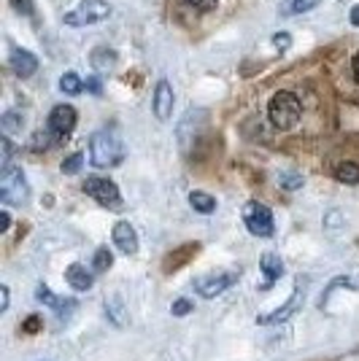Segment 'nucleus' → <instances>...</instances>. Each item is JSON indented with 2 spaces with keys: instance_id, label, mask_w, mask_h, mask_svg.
Instances as JSON below:
<instances>
[{
  "instance_id": "1",
  "label": "nucleus",
  "mask_w": 359,
  "mask_h": 361,
  "mask_svg": "<svg viewBox=\"0 0 359 361\" xmlns=\"http://www.w3.org/2000/svg\"><path fill=\"white\" fill-rule=\"evenodd\" d=\"M268 116L276 130H295L298 121L302 119V103L295 92H276L268 103Z\"/></svg>"
},
{
  "instance_id": "2",
  "label": "nucleus",
  "mask_w": 359,
  "mask_h": 361,
  "mask_svg": "<svg viewBox=\"0 0 359 361\" xmlns=\"http://www.w3.org/2000/svg\"><path fill=\"white\" fill-rule=\"evenodd\" d=\"M124 149H122V140L111 130H100L95 133L90 140V162L95 167H114L122 162Z\"/></svg>"
},
{
  "instance_id": "3",
  "label": "nucleus",
  "mask_w": 359,
  "mask_h": 361,
  "mask_svg": "<svg viewBox=\"0 0 359 361\" xmlns=\"http://www.w3.org/2000/svg\"><path fill=\"white\" fill-rule=\"evenodd\" d=\"M30 197V189H28V180H25V173L22 167H3V176H0V200L6 205H22L28 202Z\"/></svg>"
},
{
  "instance_id": "4",
  "label": "nucleus",
  "mask_w": 359,
  "mask_h": 361,
  "mask_svg": "<svg viewBox=\"0 0 359 361\" xmlns=\"http://www.w3.org/2000/svg\"><path fill=\"white\" fill-rule=\"evenodd\" d=\"M111 16V3L105 0H81L71 14H65V25L71 27H84V25H95Z\"/></svg>"
},
{
  "instance_id": "5",
  "label": "nucleus",
  "mask_w": 359,
  "mask_h": 361,
  "mask_svg": "<svg viewBox=\"0 0 359 361\" xmlns=\"http://www.w3.org/2000/svg\"><path fill=\"white\" fill-rule=\"evenodd\" d=\"M243 224L246 229L257 235V238H270L276 232V221H273V213H270L268 205L262 202H249L243 208Z\"/></svg>"
},
{
  "instance_id": "6",
  "label": "nucleus",
  "mask_w": 359,
  "mask_h": 361,
  "mask_svg": "<svg viewBox=\"0 0 359 361\" xmlns=\"http://www.w3.org/2000/svg\"><path fill=\"white\" fill-rule=\"evenodd\" d=\"M84 192L92 200H98L103 208H111V211H119L122 208V195L114 180L100 178V176H90V178L84 180Z\"/></svg>"
},
{
  "instance_id": "7",
  "label": "nucleus",
  "mask_w": 359,
  "mask_h": 361,
  "mask_svg": "<svg viewBox=\"0 0 359 361\" xmlns=\"http://www.w3.org/2000/svg\"><path fill=\"white\" fill-rule=\"evenodd\" d=\"M235 281H238V272H208V275L195 278V291L206 300H213L222 291H227Z\"/></svg>"
},
{
  "instance_id": "8",
  "label": "nucleus",
  "mask_w": 359,
  "mask_h": 361,
  "mask_svg": "<svg viewBox=\"0 0 359 361\" xmlns=\"http://www.w3.org/2000/svg\"><path fill=\"white\" fill-rule=\"evenodd\" d=\"M76 127V108L73 106H54L49 114V133L54 137H68Z\"/></svg>"
},
{
  "instance_id": "9",
  "label": "nucleus",
  "mask_w": 359,
  "mask_h": 361,
  "mask_svg": "<svg viewBox=\"0 0 359 361\" xmlns=\"http://www.w3.org/2000/svg\"><path fill=\"white\" fill-rule=\"evenodd\" d=\"M151 108H154V116L160 121L170 119V114H173V87L167 84V81H157V87H154V97H151Z\"/></svg>"
},
{
  "instance_id": "10",
  "label": "nucleus",
  "mask_w": 359,
  "mask_h": 361,
  "mask_svg": "<svg viewBox=\"0 0 359 361\" xmlns=\"http://www.w3.org/2000/svg\"><path fill=\"white\" fill-rule=\"evenodd\" d=\"M114 245L127 256H133L138 251V232L130 221H117L114 224Z\"/></svg>"
},
{
  "instance_id": "11",
  "label": "nucleus",
  "mask_w": 359,
  "mask_h": 361,
  "mask_svg": "<svg viewBox=\"0 0 359 361\" xmlns=\"http://www.w3.org/2000/svg\"><path fill=\"white\" fill-rule=\"evenodd\" d=\"M8 68H11L19 78H30V75L38 71V60H35V54L28 51V49H14L11 57H8Z\"/></svg>"
},
{
  "instance_id": "12",
  "label": "nucleus",
  "mask_w": 359,
  "mask_h": 361,
  "mask_svg": "<svg viewBox=\"0 0 359 361\" xmlns=\"http://www.w3.org/2000/svg\"><path fill=\"white\" fill-rule=\"evenodd\" d=\"M302 300H305V291L298 286L295 288V294L289 297V302H286L284 307H278V310H276V313H270V316H259L257 321H259V324H281V321H286V318L298 310L300 305H302Z\"/></svg>"
},
{
  "instance_id": "13",
  "label": "nucleus",
  "mask_w": 359,
  "mask_h": 361,
  "mask_svg": "<svg viewBox=\"0 0 359 361\" xmlns=\"http://www.w3.org/2000/svg\"><path fill=\"white\" fill-rule=\"evenodd\" d=\"M65 281L71 283V286L76 288V291H87V288H92V272L84 267V264H71L68 270H65Z\"/></svg>"
},
{
  "instance_id": "14",
  "label": "nucleus",
  "mask_w": 359,
  "mask_h": 361,
  "mask_svg": "<svg viewBox=\"0 0 359 361\" xmlns=\"http://www.w3.org/2000/svg\"><path fill=\"white\" fill-rule=\"evenodd\" d=\"M90 62L98 73H108V71H114V68H117V51L100 46V49H95V51H92Z\"/></svg>"
},
{
  "instance_id": "15",
  "label": "nucleus",
  "mask_w": 359,
  "mask_h": 361,
  "mask_svg": "<svg viewBox=\"0 0 359 361\" xmlns=\"http://www.w3.org/2000/svg\"><path fill=\"white\" fill-rule=\"evenodd\" d=\"M259 267H262L265 278H268V283H265V286L276 283V281L284 275V262H281V256H276V254H265V256H262V259H259Z\"/></svg>"
},
{
  "instance_id": "16",
  "label": "nucleus",
  "mask_w": 359,
  "mask_h": 361,
  "mask_svg": "<svg viewBox=\"0 0 359 361\" xmlns=\"http://www.w3.org/2000/svg\"><path fill=\"white\" fill-rule=\"evenodd\" d=\"M197 254V243H187L181 251H176V254H170L167 259H165V270L170 272V270H179L184 262H189L192 256Z\"/></svg>"
},
{
  "instance_id": "17",
  "label": "nucleus",
  "mask_w": 359,
  "mask_h": 361,
  "mask_svg": "<svg viewBox=\"0 0 359 361\" xmlns=\"http://www.w3.org/2000/svg\"><path fill=\"white\" fill-rule=\"evenodd\" d=\"M332 176H335V180H341V183L354 186V183H359V165H354V162H341V165H335Z\"/></svg>"
},
{
  "instance_id": "18",
  "label": "nucleus",
  "mask_w": 359,
  "mask_h": 361,
  "mask_svg": "<svg viewBox=\"0 0 359 361\" xmlns=\"http://www.w3.org/2000/svg\"><path fill=\"white\" fill-rule=\"evenodd\" d=\"M189 205H192L197 213H206V216L216 211V200H213L208 192H192V195H189Z\"/></svg>"
},
{
  "instance_id": "19",
  "label": "nucleus",
  "mask_w": 359,
  "mask_h": 361,
  "mask_svg": "<svg viewBox=\"0 0 359 361\" xmlns=\"http://www.w3.org/2000/svg\"><path fill=\"white\" fill-rule=\"evenodd\" d=\"M35 297H38L41 302H46L52 310H60V307H73V302H71V300H60V297H54V294L49 291V286H38Z\"/></svg>"
},
{
  "instance_id": "20",
  "label": "nucleus",
  "mask_w": 359,
  "mask_h": 361,
  "mask_svg": "<svg viewBox=\"0 0 359 361\" xmlns=\"http://www.w3.org/2000/svg\"><path fill=\"white\" fill-rule=\"evenodd\" d=\"M60 90L65 92V94H78V92L84 90V81L78 78V73L71 71V73H65L60 78Z\"/></svg>"
},
{
  "instance_id": "21",
  "label": "nucleus",
  "mask_w": 359,
  "mask_h": 361,
  "mask_svg": "<svg viewBox=\"0 0 359 361\" xmlns=\"http://www.w3.org/2000/svg\"><path fill=\"white\" fill-rule=\"evenodd\" d=\"M216 3L219 0H181V6L187 11H192V14H208V11L216 8Z\"/></svg>"
},
{
  "instance_id": "22",
  "label": "nucleus",
  "mask_w": 359,
  "mask_h": 361,
  "mask_svg": "<svg viewBox=\"0 0 359 361\" xmlns=\"http://www.w3.org/2000/svg\"><path fill=\"white\" fill-rule=\"evenodd\" d=\"M111 262H114L111 251H108V248H98V251H95V259H92V267L98 272H105L111 267Z\"/></svg>"
},
{
  "instance_id": "23",
  "label": "nucleus",
  "mask_w": 359,
  "mask_h": 361,
  "mask_svg": "<svg viewBox=\"0 0 359 361\" xmlns=\"http://www.w3.org/2000/svg\"><path fill=\"white\" fill-rule=\"evenodd\" d=\"M22 124H25V119H22L19 114H14V111H8V114L3 116V133H19Z\"/></svg>"
},
{
  "instance_id": "24",
  "label": "nucleus",
  "mask_w": 359,
  "mask_h": 361,
  "mask_svg": "<svg viewBox=\"0 0 359 361\" xmlns=\"http://www.w3.org/2000/svg\"><path fill=\"white\" fill-rule=\"evenodd\" d=\"M81 165H84V154H71V157L62 162V173H65V176H73V173L81 170Z\"/></svg>"
},
{
  "instance_id": "25",
  "label": "nucleus",
  "mask_w": 359,
  "mask_h": 361,
  "mask_svg": "<svg viewBox=\"0 0 359 361\" xmlns=\"http://www.w3.org/2000/svg\"><path fill=\"white\" fill-rule=\"evenodd\" d=\"M41 326H44V321L38 316H30L22 321V331H28V334H35V331H41Z\"/></svg>"
},
{
  "instance_id": "26",
  "label": "nucleus",
  "mask_w": 359,
  "mask_h": 361,
  "mask_svg": "<svg viewBox=\"0 0 359 361\" xmlns=\"http://www.w3.org/2000/svg\"><path fill=\"white\" fill-rule=\"evenodd\" d=\"M273 46H276L278 51H286V49L292 46V38H289V32H276V35H273Z\"/></svg>"
},
{
  "instance_id": "27",
  "label": "nucleus",
  "mask_w": 359,
  "mask_h": 361,
  "mask_svg": "<svg viewBox=\"0 0 359 361\" xmlns=\"http://www.w3.org/2000/svg\"><path fill=\"white\" fill-rule=\"evenodd\" d=\"M281 186H284V189H300V186H302V178L295 176V173H284V176H281Z\"/></svg>"
},
{
  "instance_id": "28",
  "label": "nucleus",
  "mask_w": 359,
  "mask_h": 361,
  "mask_svg": "<svg viewBox=\"0 0 359 361\" xmlns=\"http://www.w3.org/2000/svg\"><path fill=\"white\" fill-rule=\"evenodd\" d=\"M322 0H292V8L298 11V14H302V11H311V8H316Z\"/></svg>"
},
{
  "instance_id": "29",
  "label": "nucleus",
  "mask_w": 359,
  "mask_h": 361,
  "mask_svg": "<svg viewBox=\"0 0 359 361\" xmlns=\"http://www.w3.org/2000/svg\"><path fill=\"white\" fill-rule=\"evenodd\" d=\"M192 310V302L189 300H176L173 302V316H187Z\"/></svg>"
},
{
  "instance_id": "30",
  "label": "nucleus",
  "mask_w": 359,
  "mask_h": 361,
  "mask_svg": "<svg viewBox=\"0 0 359 361\" xmlns=\"http://www.w3.org/2000/svg\"><path fill=\"white\" fill-rule=\"evenodd\" d=\"M11 6H14L19 14L33 16V0H11Z\"/></svg>"
},
{
  "instance_id": "31",
  "label": "nucleus",
  "mask_w": 359,
  "mask_h": 361,
  "mask_svg": "<svg viewBox=\"0 0 359 361\" xmlns=\"http://www.w3.org/2000/svg\"><path fill=\"white\" fill-rule=\"evenodd\" d=\"M8 159H11V143H8V137H3V165L8 167Z\"/></svg>"
},
{
  "instance_id": "32",
  "label": "nucleus",
  "mask_w": 359,
  "mask_h": 361,
  "mask_svg": "<svg viewBox=\"0 0 359 361\" xmlns=\"http://www.w3.org/2000/svg\"><path fill=\"white\" fill-rule=\"evenodd\" d=\"M8 226H11V216H8V211H3V213H0V229L6 232Z\"/></svg>"
},
{
  "instance_id": "33",
  "label": "nucleus",
  "mask_w": 359,
  "mask_h": 361,
  "mask_svg": "<svg viewBox=\"0 0 359 361\" xmlns=\"http://www.w3.org/2000/svg\"><path fill=\"white\" fill-rule=\"evenodd\" d=\"M87 90L95 92V94H100V81H98V78H90V81H87Z\"/></svg>"
},
{
  "instance_id": "34",
  "label": "nucleus",
  "mask_w": 359,
  "mask_h": 361,
  "mask_svg": "<svg viewBox=\"0 0 359 361\" xmlns=\"http://www.w3.org/2000/svg\"><path fill=\"white\" fill-rule=\"evenodd\" d=\"M348 19H351V25H354V27H359V3L354 6V8H351V14H348Z\"/></svg>"
},
{
  "instance_id": "35",
  "label": "nucleus",
  "mask_w": 359,
  "mask_h": 361,
  "mask_svg": "<svg viewBox=\"0 0 359 361\" xmlns=\"http://www.w3.org/2000/svg\"><path fill=\"white\" fill-rule=\"evenodd\" d=\"M351 73H354V78L359 81V51L354 54V60H351Z\"/></svg>"
},
{
  "instance_id": "36",
  "label": "nucleus",
  "mask_w": 359,
  "mask_h": 361,
  "mask_svg": "<svg viewBox=\"0 0 359 361\" xmlns=\"http://www.w3.org/2000/svg\"><path fill=\"white\" fill-rule=\"evenodd\" d=\"M0 294H3V305H0V310H8V288L3 286L0 288Z\"/></svg>"
}]
</instances>
